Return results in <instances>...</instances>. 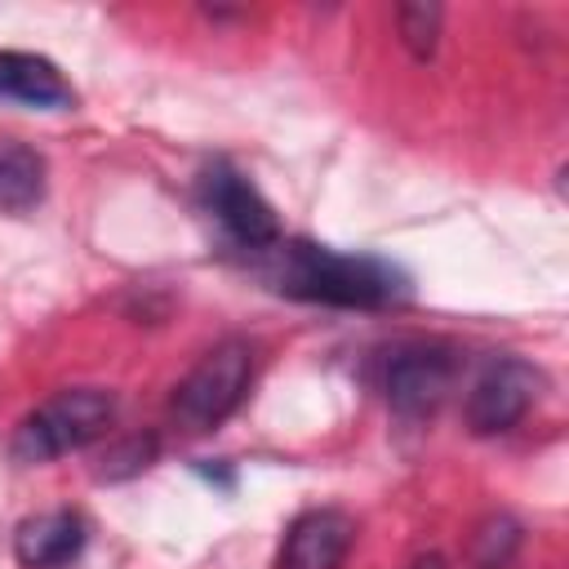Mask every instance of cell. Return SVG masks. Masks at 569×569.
Instances as JSON below:
<instances>
[{"instance_id":"obj_13","label":"cell","mask_w":569,"mask_h":569,"mask_svg":"<svg viewBox=\"0 0 569 569\" xmlns=\"http://www.w3.org/2000/svg\"><path fill=\"white\" fill-rule=\"evenodd\" d=\"M156 449H160V440H156L151 431H147V436L116 440V445L102 453L98 476H102V480H129V476H138V471H147V467L156 462Z\"/></svg>"},{"instance_id":"obj_1","label":"cell","mask_w":569,"mask_h":569,"mask_svg":"<svg viewBox=\"0 0 569 569\" xmlns=\"http://www.w3.org/2000/svg\"><path fill=\"white\" fill-rule=\"evenodd\" d=\"M253 271L284 298L342 307V311H382L409 298V276L378 253H347L316 240H276L253 253Z\"/></svg>"},{"instance_id":"obj_4","label":"cell","mask_w":569,"mask_h":569,"mask_svg":"<svg viewBox=\"0 0 569 569\" xmlns=\"http://www.w3.org/2000/svg\"><path fill=\"white\" fill-rule=\"evenodd\" d=\"M373 378L400 418H431L458 382V351L436 338H400L378 351Z\"/></svg>"},{"instance_id":"obj_7","label":"cell","mask_w":569,"mask_h":569,"mask_svg":"<svg viewBox=\"0 0 569 569\" xmlns=\"http://www.w3.org/2000/svg\"><path fill=\"white\" fill-rule=\"evenodd\" d=\"M351 542H356V520L347 511L311 507L284 529L276 569H342Z\"/></svg>"},{"instance_id":"obj_5","label":"cell","mask_w":569,"mask_h":569,"mask_svg":"<svg viewBox=\"0 0 569 569\" xmlns=\"http://www.w3.org/2000/svg\"><path fill=\"white\" fill-rule=\"evenodd\" d=\"M196 191H200V209L227 231V240H231L236 249L262 253V249H271V244L280 240V218H276V209L267 204V196H262L236 164L213 160V164L200 173Z\"/></svg>"},{"instance_id":"obj_11","label":"cell","mask_w":569,"mask_h":569,"mask_svg":"<svg viewBox=\"0 0 569 569\" xmlns=\"http://www.w3.org/2000/svg\"><path fill=\"white\" fill-rule=\"evenodd\" d=\"M520 542H525L520 520L507 516V511H493V516H485L476 525L467 556H471L476 569H511V560L520 556Z\"/></svg>"},{"instance_id":"obj_6","label":"cell","mask_w":569,"mask_h":569,"mask_svg":"<svg viewBox=\"0 0 569 569\" xmlns=\"http://www.w3.org/2000/svg\"><path fill=\"white\" fill-rule=\"evenodd\" d=\"M542 396V369L520 356L493 360L467 391V427L476 436H507Z\"/></svg>"},{"instance_id":"obj_8","label":"cell","mask_w":569,"mask_h":569,"mask_svg":"<svg viewBox=\"0 0 569 569\" xmlns=\"http://www.w3.org/2000/svg\"><path fill=\"white\" fill-rule=\"evenodd\" d=\"M0 102L22 111H71L76 89L58 62L22 49H0Z\"/></svg>"},{"instance_id":"obj_9","label":"cell","mask_w":569,"mask_h":569,"mask_svg":"<svg viewBox=\"0 0 569 569\" xmlns=\"http://www.w3.org/2000/svg\"><path fill=\"white\" fill-rule=\"evenodd\" d=\"M89 542V525L80 511H40V516H27L18 529H13V556L22 569H67Z\"/></svg>"},{"instance_id":"obj_2","label":"cell","mask_w":569,"mask_h":569,"mask_svg":"<svg viewBox=\"0 0 569 569\" xmlns=\"http://www.w3.org/2000/svg\"><path fill=\"white\" fill-rule=\"evenodd\" d=\"M116 409H120L116 396L102 387H62L13 427L9 453L13 462L36 467V462H53L76 449H89L111 431Z\"/></svg>"},{"instance_id":"obj_10","label":"cell","mask_w":569,"mask_h":569,"mask_svg":"<svg viewBox=\"0 0 569 569\" xmlns=\"http://www.w3.org/2000/svg\"><path fill=\"white\" fill-rule=\"evenodd\" d=\"M40 200H44V156L31 151L27 142L4 138L0 142V209L27 213Z\"/></svg>"},{"instance_id":"obj_3","label":"cell","mask_w":569,"mask_h":569,"mask_svg":"<svg viewBox=\"0 0 569 569\" xmlns=\"http://www.w3.org/2000/svg\"><path fill=\"white\" fill-rule=\"evenodd\" d=\"M258 373V356L249 338H222L213 342L191 369L187 378L173 387L169 396V413L182 431H213L222 427L249 396Z\"/></svg>"},{"instance_id":"obj_12","label":"cell","mask_w":569,"mask_h":569,"mask_svg":"<svg viewBox=\"0 0 569 569\" xmlns=\"http://www.w3.org/2000/svg\"><path fill=\"white\" fill-rule=\"evenodd\" d=\"M440 22H445V13H440L436 4H400V9H396V31H400L405 49H409L418 62H427V58L436 53V44H440Z\"/></svg>"}]
</instances>
